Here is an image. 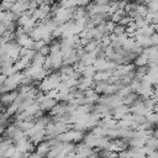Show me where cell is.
Wrapping results in <instances>:
<instances>
[{"label": "cell", "mask_w": 158, "mask_h": 158, "mask_svg": "<svg viewBox=\"0 0 158 158\" xmlns=\"http://www.w3.org/2000/svg\"><path fill=\"white\" fill-rule=\"evenodd\" d=\"M80 4H81V0H60L59 1L60 7H65V9L78 7V6H80Z\"/></svg>", "instance_id": "obj_1"}, {"label": "cell", "mask_w": 158, "mask_h": 158, "mask_svg": "<svg viewBox=\"0 0 158 158\" xmlns=\"http://www.w3.org/2000/svg\"><path fill=\"white\" fill-rule=\"evenodd\" d=\"M148 12H157L158 9V0H149L148 2H146Z\"/></svg>", "instance_id": "obj_2"}, {"label": "cell", "mask_w": 158, "mask_h": 158, "mask_svg": "<svg viewBox=\"0 0 158 158\" xmlns=\"http://www.w3.org/2000/svg\"><path fill=\"white\" fill-rule=\"evenodd\" d=\"M112 31H114L115 36H116V37H118V36H121V35H123V33H125V27H123V26H121V25H116V26H115V28H114Z\"/></svg>", "instance_id": "obj_3"}, {"label": "cell", "mask_w": 158, "mask_h": 158, "mask_svg": "<svg viewBox=\"0 0 158 158\" xmlns=\"http://www.w3.org/2000/svg\"><path fill=\"white\" fill-rule=\"evenodd\" d=\"M121 17H122V15H120L117 12H114V14L110 15V21H112L114 23H118L120 20H121Z\"/></svg>", "instance_id": "obj_4"}, {"label": "cell", "mask_w": 158, "mask_h": 158, "mask_svg": "<svg viewBox=\"0 0 158 158\" xmlns=\"http://www.w3.org/2000/svg\"><path fill=\"white\" fill-rule=\"evenodd\" d=\"M94 2L98 5H109L111 2V0H94Z\"/></svg>", "instance_id": "obj_5"}, {"label": "cell", "mask_w": 158, "mask_h": 158, "mask_svg": "<svg viewBox=\"0 0 158 158\" xmlns=\"http://www.w3.org/2000/svg\"><path fill=\"white\" fill-rule=\"evenodd\" d=\"M90 2H91V0H81V4H80V6H84V7H85V6H88Z\"/></svg>", "instance_id": "obj_6"}, {"label": "cell", "mask_w": 158, "mask_h": 158, "mask_svg": "<svg viewBox=\"0 0 158 158\" xmlns=\"http://www.w3.org/2000/svg\"><path fill=\"white\" fill-rule=\"evenodd\" d=\"M1 1H2V0H0V2H1Z\"/></svg>", "instance_id": "obj_7"}]
</instances>
